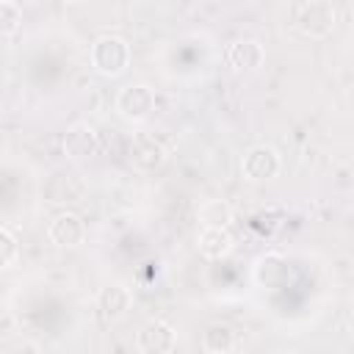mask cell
<instances>
[{"label":"cell","mask_w":354,"mask_h":354,"mask_svg":"<svg viewBox=\"0 0 354 354\" xmlns=\"http://www.w3.org/2000/svg\"><path fill=\"white\" fill-rule=\"evenodd\" d=\"M17 254H19V241H17V235L11 232V227H0V266H11L14 260H17Z\"/></svg>","instance_id":"cell-16"},{"label":"cell","mask_w":354,"mask_h":354,"mask_svg":"<svg viewBox=\"0 0 354 354\" xmlns=\"http://www.w3.org/2000/svg\"><path fill=\"white\" fill-rule=\"evenodd\" d=\"M351 210H354V194H351Z\"/></svg>","instance_id":"cell-17"},{"label":"cell","mask_w":354,"mask_h":354,"mask_svg":"<svg viewBox=\"0 0 354 354\" xmlns=\"http://www.w3.org/2000/svg\"><path fill=\"white\" fill-rule=\"evenodd\" d=\"M335 22H337V8L329 0H307L296 8V28L310 39H321L332 33Z\"/></svg>","instance_id":"cell-2"},{"label":"cell","mask_w":354,"mask_h":354,"mask_svg":"<svg viewBox=\"0 0 354 354\" xmlns=\"http://www.w3.org/2000/svg\"><path fill=\"white\" fill-rule=\"evenodd\" d=\"M196 249L207 260H224L235 249V238L227 227H202L196 238Z\"/></svg>","instance_id":"cell-12"},{"label":"cell","mask_w":354,"mask_h":354,"mask_svg":"<svg viewBox=\"0 0 354 354\" xmlns=\"http://www.w3.org/2000/svg\"><path fill=\"white\" fill-rule=\"evenodd\" d=\"M130 304H133V293H130V288L122 285V282H108V285H102V288L97 290V307H100V313H102L108 321L122 318V315L130 310Z\"/></svg>","instance_id":"cell-11"},{"label":"cell","mask_w":354,"mask_h":354,"mask_svg":"<svg viewBox=\"0 0 354 354\" xmlns=\"http://www.w3.org/2000/svg\"><path fill=\"white\" fill-rule=\"evenodd\" d=\"M155 111V91L147 83H127L116 94V113L127 122H144Z\"/></svg>","instance_id":"cell-4"},{"label":"cell","mask_w":354,"mask_h":354,"mask_svg":"<svg viewBox=\"0 0 354 354\" xmlns=\"http://www.w3.org/2000/svg\"><path fill=\"white\" fill-rule=\"evenodd\" d=\"M282 169V158L271 144H254L241 155V174L249 183H266L277 177Z\"/></svg>","instance_id":"cell-3"},{"label":"cell","mask_w":354,"mask_h":354,"mask_svg":"<svg viewBox=\"0 0 354 354\" xmlns=\"http://www.w3.org/2000/svg\"><path fill=\"white\" fill-rule=\"evenodd\" d=\"M266 58V50L257 39H235L230 47H227V64L232 72H254Z\"/></svg>","instance_id":"cell-10"},{"label":"cell","mask_w":354,"mask_h":354,"mask_svg":"<svg viewBox=\"0 0 354 354\" xmlns=\"http://www.w3.org/2000/svg\"><path fill=\"white\" fill-rule=\"evenodd\" d=\"M127 155H130L133 169H138V171H158L169 158L166 147L149 133H136L133 141H130V152Z\"/></svg>","instance_id":"cell-7"},{"label":"cell","mask_w":354,"mask_h":354,"mask_svg":"<svg viewBox=\"0 0 354 354\" xmlns=\"http://www.w3.org/2000/svg\"><path fill=\"white\" fill-rule=\"evenodd\" d=\"M88 58H91V66L100 75L116 77V75H122L130 66L133 53H130V44H127L124 36H119V33H102V36L94 39V44L88 50Z\"/></svg>","instance_id":"cell-1"},{"label":"cell","mask_w":354,"mask_h":354,"mask_svg":"<svg viewBox=\"0 0 354 354\" xmlns=\"http://www.w3.org/2000/svg\"><path fill=\"white\" fill-rule=\"evenodd\" d=\"M47 238L55 246H77L86 238V224L75 210H61L47 224Z\"/></svg>","instance_id":"cell-8"},{"label":"cell","mask_w":354,"mask_h":354,"mask_svg":"<svg viewBox=\"0 0 354 354\" xmlns=\"http://www.w3.org/2000/svg\"><path fill=\"white\" fill-rule=\"evenodd\" d=\"M235 346V332L230 324L224 321H216V324H207L205 332H202V348L207 354H227L232 351Z\"/></svg>","instance_id":"cell-13"},{"label":"cell","mask_w":354,"mask_h":354,"mask_svg":"<svg viewBox=\"0 0 354 354\" xmlns=\"http://www.w3.org/2000/svg\"><path fill=\"white\" fill-rule=\"evenodd\" d=\"M61 147H64L66 158L86 160V158H94L100 152V136L88 122H75V124L66 127V133L61 138Z\"/></svg>","instance_id":"cell-6"},{"label":"cell","mask_w":354,"mask_h":354,"mask_svg":"<svg viewBox=\"0 0 354 354\" xmlns=\"http://www.w3.org/2000/svg\"><path fill=\"white\" fill-rule=\"evenodd\" d=\"M196 218H199L202 227H230V221H232V207H230L227 199H216V196H213V199L199 202Z\"/></svg>","instance_id":"cell-14"},{"label":"cell","mask_w":354,"mask_h":354,"mask_svg":"<svg viewBox=\"0 0 354 354\" xmlns=\"http://www.w3.org/2000/svg\"><path fill=\"white\" fill-rule=\"evenodd\" d=\"M252 277L260 288H279L288 279V260L279 252H263L252 263Z\"/></svg>","instance_id":"cell-9"},{"label":"cell","mask_w":354,"mask_h":354,"mask_svg":"<svg viewBox=\"0 0 354 354\" xmlns=\"http://www.w3.org/2000/svg\"><path fill=\"white\" fill-rule=\"evenodd\" d=\"M22 22V8L14 0H0V30L3 36H11Z\"/></svg>","instance_id":"cell-15"},{"label":"cell","mask_w":354,"mask_h":354,"mask_svg":"<svg viewBox=\"0 0 354 354\" xmlns=\"http://www.w3.org/2000/svg\"><path fill=\"white\" fill-rule=\"evenodd\" d=\"M177 346V332L163 318H149L136 332V348L138 354H171Z\"/></svg>","instance_id":"cell-5"}]
</instances>
